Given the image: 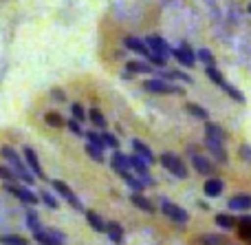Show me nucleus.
Returning <instances> with one entry per match:
<instances>
[{"label":"nucleus","mask_w":251,"mask_h":245,"mask_svg":"<svg viewBox=\"0 0 251 245\" xmlns=\"http://www.w3.org/2000/svg\"><path fill=\"white\" fill-rule=\"evenodd\" d=\"M221 88H223V91L227 93V95L231 97V100H236V102H238V104H245V95H243V93H240V91H238V88H236V86H231L229 82H225V84H223Z\"/></svg>","instance_id":"nucleus-30"},{"label":"nucleus","mask_w":251,"mask_h":245,"mask_svg":"<svg viewBox=\"0 0 251 245\" xmlns=\"http://www.w3.org/2000/svg\"><path fill=\"white\" fill-rule=\"evenodd\" d=\"M205 2L209 4V9H212V13H214V16H216V13H218V11H216V0H205Z\"/></svg>","instance_id":"nucleus-46"},{"label":"nucleus","mask_w":251,"mask_h":245,"mask_svg":"<svg viewBox=\"0 0 251 245\" xmlns=\"http://www.w3.org/2000/svg\"><path fill=\"white\" fill-rule=\"evenodd\" d=\"M143 91L152 93V95H183V88L176 86L172 82H165L161 78H152V80H146L143 82Z\"/></svg>","instance_id":"nucleus-2"},{"label":"nucleus","mask_w":251,"mask_h":245,"mask_svg":"<svg viewBox=\"0 0 251 245\" xmlns=\"http://www.w3.org/2000/svg\"><path fill=\"white\" fill-rule=\"evenodd\" d=\"M51 97L55 102H66V95H64V91H62V88H53L51 91Z\"/></svg>","instance_id":"nucleus-45"},{"label":"nucleus","mask_w":251,"mask_h":245,"mask_svg":"<svg viewBox=\"0 0 251 245\" xmlns=\"http://www.w3.org/2000/svg\"><path fill=\"white\" fill-rule=\"evenodd\" d=\"M101 139H104V146L110 150H119V139L108 131H101Z\"/></svg>","instance_id":"nucleus-36"},{"label":"nucleus","mask_w":251,"mask_h":245,"mask_svg":"<svg viewBox=\"0 0 251 245\" xmlns=\"http://www.w3.org/2000/svg\"><path fill=\"white\" fill-rule=\"evenodd\" d=\"M51 188L55 190V192L60 194V197L64 199V201L69 203V206L73 208V210L82 212V215H84V212H86V208H84V203L79 201V197H77V194H75L73 190L69 188V184H64V181H62V179H53V181H51Z\"/></svg>","instance_id":"nucleus-4"},{"label":"nucleus","mask_w":251,"mask_h":245,"mask_svg":"<svg viewBox=\"0 0 251 245\" xmlns=\"http://www.w3.org/2000/svg\"><path fill=\"white\" fill-rule=\"evenodd\" d=\"M249 11H251V4H249Z\"/></svg>","instance_id":"nucleus-48"},{"label":"nucleus","mask_w":251,"mask_h":245,"mask_svg":"<svg viewBox=\"0 0 251 245\" xmlns=\"http://www.w3.org/2000/svg\"><path fill=\"white\" fill-rule=\"evenodd\" d=\"M240 157H243L247 163H251V146H249V144H243V146H240Z\"/></svg>","instance_id":"nucleus-43"},{"label":"nucleus","mask_w":251,"mask_h":245,"mask_svg":"<svg viewBox=\"0 0 251 245\" xmlns=\"http://www.w3.org/2000/svg\"><path fill=\"white\" fill-rule=\"evenodd\" d=\"M225 141H221V139H212V137H205V146H207V150L212 153V157L216 159L218 163H227V150H225Z\"/></svg>","instance_id":"nucleus-10"},{"label":"nucleus","mask_w":251,"mask_h":245,"mask_svg":"<svg viewBox=\"0 0 251 245\" xmlns=\"http://www.w3.org/2000/svg\"><path fill=\"white\" fill-rule=\"evenodd\" d=\"M205 75H207V78L212 80L214 84H218V86H223V84L227 82V80L223 78V73H221V71L216 69V66H207V69H205Z\"/></svg>","instance_id":"nucleus-32"},{"label":"nucleus","mask_w":251,"mask_h":245,"mask_svg":"<svg viewBox=\"0 0 251 245\" xmlns=\"http://www.w3.org/2000/svg\"><path fill=\"white\" fill-rule=\"evenodd\" d=\"M172 55L178 60V64H183L185 69H192V66L196 64V53L190 49V44L187 42H181V47L172 49Z\"/></svg>","instance_id":"nucleus-8"},{"label":"nucleus","mask_w":251,"mask_h":245,"mask_svg":"<svg viewBox=\"0 0 251 245\" xmlns=\"http://www.w3.org/2000/svg\"><path fill=\"white\" fill-rule=\"evenodd\" d=\"M122 78H124V80H132V73H130V71H124Z\"/></svg>","instance_id":"nucleus-47"},{"label":"nucleus","mask_w":251,"mask_h":245,"mask_svg":"<svg viewBox=\"0 0 251 245\" xmlns=\"http://www.w3.org/2000/svg\"><path fill=\"white\" fill-rule=\"evenodd\" d=\"M214 221H216V225L223 230H231L236 225V219L231 215H227V212H218V215L214 217Z\"/></svg>","instance_id":"nucleus-25"},{"label":"nucleus","mask_w":251,"mask_h":245,"mask_svg":"<svg viewBox=\"0 0 251 245\" xmlns=\"http://www.w3.org/2000/svg\"><path fill=\"white\" fill-rule=\"evenodd\" d=\"M205 137H212V139H221V141H225V131H223L221 126H216V124H212V122H207L205 124Z\"/></svg>","instance_id":"nucleus-26"},{"label":"nucleus","mask_w":251,"mask_h":245,"mask_svg":"<svg viewBox=\"0 0 251 245\" xmlns=\"http://www.w3.org/2000/svg\"><path fill=\"white\" fill-rule=\"evenodd\" d=\"M148 62H150L152 66H156V69H163V66L168 64V57H165V55H159V53H152V51H150V55H148Z\"/></svg>","instance_id":"nucleus-40"},{"label":"nucleus","mask_w":251,"mask_h":245,"mask_svg":"<svg viewBox=\"0 0 251 245\" xmlns=\"http://www.w3.org/2000/svg\"><path fill=\"white\" fill-rule=\"evenodd\" d=\"M110 166H113V170L117 172L122 179H126V177L130 175V159H128V155H124L122 150H113V157H110Z\"/></svg>","instance_id":"nucleus-7"},{"label":"nucleus","mask_w":251,"mask_h":245,"mask_svg":"<svg viewBox=\"0 0 251 245\" xmlns=\"http://www.w3.org/2000/svg\"><path fill=\"white\" fill-rule=\"evenodd\" d=\"M223 190H225V181H223V179H218V177H209V179L205 181V186H203V192L207 194L209 199H216V197H221V194H223Z\"/></svg>","instance_id":"nucleus-15"},{"label":"nucleus","mask_w":251,"mask_h":245,"mask_svg":"<svg viewBox=\"0 0 251 245\" xmlns=\"http://www.w3.org/2000/svg\"><path fill=\"white\" fill-rule=\"evenodd\" d=\"M146 42H148V47H150L152 53H159V55H165V57L172 53V49L168 47V42H165L161 35H148Z\"/></svg>","instance_id":"nucleus-14"},{"label":"nucleus","mask_w":251,"mask_h":245,"mask_svg":"<svg viewBox=\"0 0 251 245\" xmlns=\"http://www.w3.org/2000/svg\"><path fill=\"white\" fill-rule=\"evenodd\" d=\"M0 157H2L4 162L13 168V172L18 175V181H22L25 186H33L35 184V175L29 170L26 162L20 157V153H18L13 146H2V148H0Z\"/></svg>","instance_id":"nucleus-1"},{"label":"nucleus","mask_w":251,"mask_h":245,"mask_svg":"<svg viewBox=\"0 0 251 245\" xmlns=\"http://www.w3.org/2000/svg\"><path fill=\"white\" fill-rule=\"evenodd\" d=\"M84 150H86V155L93 159V162L97 163H106V155H104V148H100V146H93L86 141V146H84Z\"/></svg>","instance_id":"nucleus-24"},{"label":"nucleus","mask_w":251,"mask_h":245,"mask_svg":"<svg viewBox=\"0 0 251 245\" xmlns=\"http://www.w3.org/2000/svg\"><path fill=\"white\" fill-rule=\"evenodd\" d=\"M132 148H134V153H137V155H141V157L146 159V162L150 163V166H152V163H154V153H152V150H150V146H148V144H143L141 139H132Z\"/></svg>","instance_id":"nucleus-21"},{"label":"nucleus","mask_w":251,"mask_h":245,"mask_svg":"<svg viewBox=\"0 0 251 245\" xmlns=\"http://www.w3.org/2000/svg\"><path fill=\"white\" fill-rule=\"evenodd\" d=\"M49 234H51V237H53V239H55V241H57V243H62V245H64V243H66V237H64V234H62V232H60V230L51 228V230H49Z\"/></svg>","instance_id":"nucleus-44"},{"label":"nucleus","mask_w":251,"mask_h":245,"mask_svg":"<svg viewBox=\"0 0 251 245\" xmlns=\"http://www.w3.org/2000/svg\"><path fill=\"white\" fill-rule=\"evenodd\" d=\"M22 155H25V162H26V166H29V170L35 175V179H44V170H42V163H40L38 153H35L31 146H25Z\"/></svg>","instance_id":"nucleus-9"},{"label":"nucleus","mask_w":251,"mask_h":245,"mask_svg":"<svg viewBox=\"0 0 251 245\" xmlns=\"http://www.w3.org/2000/svg\"><path fill=\"white\" fill-rule=\"evenodd\" d=\"M84 137H86V141H88V144H93V146H100V148H106V146H104V139H101V133L86 131V133H84Z\"/></svg>","instance_id":"nucleus-38"},{"label":"nucleus","mask_w":251,"mask_h":245,"mask_svg":"<svg viewBox=\"0 0 251 245\" xmlns=\"http://www.w3.org/2000/svg\"><path fill=\"white\" fill-rule=\"evenodd\" d=\"M0 243L2 245H29L26 239L18 237V234H2V237H0Z\"/></svg>","instance_id":"nucleus-34"},{"label":"nucleus","mask_w":251,"mask_h":245,"mask_svg":"<svg viewBox=\"0 0 251 245\" xmlns=\"http://www.w3.org/2000/svg\"><path fill=\"white\" fill-rule=\"evenodd\" d=\"M38 194H40V201H42L47 208H51V210H57V208H60V201L55 199L53 192H49V190H40Z\"/></svg>","instance_id":"nucleus-27"},{"label":"nucleus","mask_w":251,"mask_h":245,"mask_svg":"<svg viewBox=\"0 0 251 245\" xmlns=\"http://www.w3.org/2000/svg\"><path fill=\"white\" fill-rule=\"evenodd\" d=\"M71 115H73V119H77V122H86V117H88L86 109H84L82 104H77V102L71 104Z\"/></svg>","instance_id":"nucleus-33"},{"label":"nucleus","mask_w":251,"mask_h":245,"mask_svg":"<svg viewBox=\"0 0 251 245\" xmlns=\"http://www.w3.org/2000/svg\"><path fill=\"white\" fill-rule=\"evenodd\" d=\"M66 128H69L71 133H73V135H77V137H84V128H82V122H77V119H66Z\"/></svg>","instance_id":"nucleus-39"},{"label":"nucleus","mask_w":251,"mask_h":245,"mask_svg":"<svg viewBox=\"0 0 251 245\" xmlns=\"http://www.w3.org/2000/svg\"><path fill=\"white\" fill-rule=\"evenodd\" d=\"M124 47L128 49V51L139 53V55H143V57L150 55V47H148V42H146V40H141V38H134V35L124 38Z\"/></svg>","instance_id":"nucleus-12"},{"label":"nucleus","mask_w":251,"mask_h":245,"mask_svg":"<svg viewBox=\"0 0 251 245\" xmlns=\"http://www.w3.org/2000/svg\"><path fill=\"white\" fill-rule=\"evenodd\" d=\"M0 179L4 181V184H13V181H18V175L13 172V168L9 166H0Z\"/></svg>","instance_id":"nucleus-35"},{"label":"nucleus","mask_w":251,"mask_h":245,"mask_svg":"<svg viewBox=\"0 0 251 245\" xmlns=\"http://www.w3.org/2000/svg\"><path fill=\"white\" fill-rule=\"evenodd\" d=\"M161 212H163L165 217H168L170 221H174V223H187L190 221V215H187V210H183L181 206H176V203L168 201V199H161Z\"/></svg>","instance_id":"nucleus-6"},{"label":"nucleus","mask_w":251,"mask_h":245,"mask_svg":"<svg viewBox=\"0 0 251 245\" xmlns=\"http://www.w3.org/2000/svg\"><path fill=\"white\" fill-rule=\"evenodd\" d=\"M88 122H91L95 128H101V131L108 126V122H106L104 113H101L100 109H91V110H88Z\"/></svg>","instance_id":"nucleus-22"},{"label":"nucleus","mask_w":251,"mask_h":245,"mask_svg":"<svg viewBox=\"0 0 251 245\" xmlns=\"http://www.w3.org/2000/svg\"><path fill=\"white\" fill-rule=\"evenodd\" d=\"M126 184H128L130 186V188H132L134 190V192H143V190H146L148 188V186H146V181H143L141 179V177H134V175H128V177H126Z\"/></svg>","instance_id":"nucleus-29"},{"label":"nucleus","mask_w":251,"mask_h":245,"mask_svg":"<svg viewBox=\"0 0 251 245\" xmlns=\"http://www.w3.org/2000/svg\"><path fill=\"white\" fill-rule=\"evenodd\" d=\"M126 71H130L132 75H150L152 71H154V66L150 64V62H141V60H132L126 64Z\"/></svg>","instance_id":"nucleus-18"},{"label":"nucleus","mask_w":251,"mask_h":245,"mask_svg":"<svg viewBox=\"0 0 251 245\" xmlns=\"http://www.w3.org/2000/svg\"><path fill=\"white\" fill-rule=\"evenodd\" d=\"M106 234H108V239L113 243H117V245L124 243V228L117 221H108V223H106Z\"/></svg>","instance_id":"nucleus-20"},{"label":"nucleus","mask_w":251,"mask_h":245,"mask_svg":"<svg viewBox=\"0 0 251 245\" xmlns=\"http://www.w3.org/2000/svg\"><path fill=\"white\" fill-rule=\"evenodd\" d=\"M172 75H174V80H181V82H185V84H192V82H194V80H192V75L183 73V71H172Z\"/></svg>","instance_id":"nucleus-42"},{"label":"nucleus","mask_w":251,"mask_h":245,"mask_svg":"<svg viewBox=\"0 0 251 245\" xmlns=\"http://www.w3.org/2000/svg\"><path fill=\"white\" fill-rule=\"evenodd\" d=\"M196 57H199L205 66H214V60H216V57H214V53L209 51V49H199V51H196Z\"/></svg>","instance_id":"nucleus-37"},{"label":"nucleus","mask_w":251,"mask_h":245,"mask_svg":"<svg viewBox=\"0 0 251 245\" xmlns=\"http://www.w3.org/2000/svg\"><path fill=\"white\" fill-rule=\"evenodd\" d=\"M159 163L170 172V175L176 177V179H185V177H187V166L183 163V159L178 157V155H174V153H163V155L159 157Z\"/></svg>","instance_id":"nucleus-3"},{"label":"nucleus","mask_w":251,"mask_h":245,"mask_svg":"<svg viewBox=\"0 0 251 245\" xmlns=\"http://www.w3.org/2000/svg\"><path fill=\"white\" fill-rule=\"evenodd\" d=\"M227 206L234 212H247V210H251V194H247V192L234 194V197L227 201Z\"/></svg>","instance_id":"nucleus-13"},{"label":"nucleus","mask_w":251,"mask_h":245,"mask_svg":"<svg viewBox=\"0 0 251 245\" xmlns=\"http://www.w3.org/2000/svg\"><path fill=\"white\" fill-rule=\"evenodd\" d=\"M187 113L194 115V117H199V119H203V122H207V117H209L207 110H205L201 104H194V102H190V104H187Z\"/></svg>","instance_id":"nucleus-31"},{"label":"nucleus","mask_w":251,"mask_h":245,"mask_svg":"<svg viewBox=\"0 0 251 245\" xmlns=\"http://www.w3.org/2000/svg\"><path fill=\"white\" fill-rule=\"evenodd\" d=\"M128 159H130V168L137 172V177H148L150 175V163H148L141 155H137V153L128 155Z\"/></svg>","instance_id":"nucleus-16"},{"label":"nucleus","mask_w":251,"mask_h":245,"mask_svg":"<svg viewBox=\"0 0 251 245\" xmlns=\"http://www.w3.org/2000/svg\"><path fill=\"white\" fill-rule=\"evenodd\" d=\"M4 188H7L9 194H13L16 199H20L22 203H26V206H35V203H40V194L33 192V190L29 188V186L25 184H4Z\"/></svg>","instance_id":"nucleus-5"},{"label":"nucleus","mask_w":251,"mask_h":245,"mask_svg":"<svg viewBox=\"0 0 251 245\" xmlns=\"http://www.w3.org/2000/svg\"><path fill=\"white\" fill-rule=\"evenodd\" d=\"M84 217H86L88 225H91V228L95 230V232L106 234V221H104V217H100L95 210H86V212H84Z\"/></svg>","instance_id":"nucleus-19"},{"label":"nucleus","mask_w":251,"mask_h":245,"mask_svg":"<svg viewBox=\"0 0 251 245\" xmlns=\"http://www.w3.org/2000/svg\"><path fill=\"white\" fill-rule=\"evenodd\" d=\"M130 203H132L134 208H139V210H143V212H150V215L154 212V203H152L143 192H132V197H130Z\"/></svg>","instance_id":"nucleus-17"},{"label":"nucleus","mask_w":251,"mask_h":245,"mask_svg":"<svg viewBox=\"0 0 251 245\" xmlns=\"http://www.w3.org/2000/svg\"><path fill=\"white\" fill-rule=\"evenodd\" d=\"M190 153H192V166H194L196 172H201V175H207V177L214 175V168H216V166H214V163L209 162L207 157L199 155L196 150H190Z\"/></svg>","instance_id":"nucleus-11"},{"label":"nucleus","mask_w":251,"mask_h":245,"mask_svg":"<svg viewBox=\"0 0 251 245\" xmlns=\"http://www.w3.org/2000/svg\"><path fill=\"white\" fill-rule=\"evenodd\" d=\"M26 228L31 230V232H38V230H42V223H40V215L35 210H26Z\"/></svg>","instance_id":"nucleus-28"},{"label":"nucleus","mask_w":251,"mask_h":245,"mask_svg":"<svg viewBox=\"0 0 251 245\" xmlns=\"http://www.w3.org/2000/svg\"><path fill=\"white\" fill-rule=\"evenodd\" d=\"M44 122H47L51 128H64L66 126V119L62 117L57 110H49V113H44Z\"/></svg>","instance_id":"nucleus-23"},{"label":"nucleus","mask_w":251,"mask_h":245,"mask_svg":"<svg viewBox=\"0 0 251 245\" xmlns=\"http://www.w3.org/2000/svg\"><path fill=\"white\" fill-rule=\"evenodd\" d=\"M223 237H218V234H203L201 237V245H223Z\"/></svg>","instance_id":"nucleus-41"}]
</instances>
